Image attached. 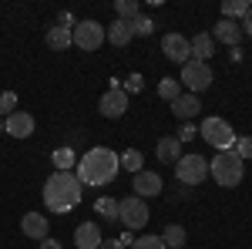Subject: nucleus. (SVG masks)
Returning a JSON list of instances; mask_svg holds the SVG:
<instances>
[{"label": "nucleus", "mask_w": 252, "mask_h": 249, "mask_svg": "<svg viewBox=\"0 0 252 249\" xmlns=\"http://www.w3.org/2000/svg\"><path fill=\"white\" fill-rule=\"evenodd\" d=\"M14 111H17V95H14V91H0V115H14Z\"/></svg>", "instance_id": "obj_30"}, {"label": "nucleus", "mask_w": 252, "mask_h": 249, "mask_svg": "<svg viewBox=\"0 0 252 249\" xmlns=\"http://www.w3.org/2000/svg\"><path fill=\"white\" fill-rule=\"evenodd\" d=\"M131 189H135L138 199H148V195H161L165 182H161V175H158V172H148V169H141V172L135 175V182H131Z\"/></svg>", "instance_id": "obj_11"}, {"label": "nucleus", "mask_w": 252, "mask_h": 249, "mask_svg": "<svg viewBox=\"0 0 252 249\" xmlns=\"http://www.w3.org/2000/svg\"><path fill=\"white\" fill-rule=\"evenodd\" d=\"M118 158H121V169H128L131 175H138V172H141V165H145V155L138 152V148H128V152L118 155Z\"/></svg>", "instance_id": "obj_24"}, {"label": "nucleus", "mask_w": 252, "mask_h": 249, "mask_svg": "<svg viewBox=\"0 0 252 249\" xmlns=\"http://www.w3.org/2000/svg\"><path fill=\"white\" fill-rule=\"evenodd\" d=\"M232 152L239 155V158H242V162H249V158H252V135H242V138H235Z\"/></svg>", "instance_id": "obj_29"}, {"label": "nucleus", "mask_w": 252, "mask_h": 249, "mask_svg": "<svg viewBox=\"0 0 252 249\" xmlns=\"http://www.w3.org/2000/svg\"><path fill=\"white\" fill-rule=\"evenodd\" d=\"M178 84H182L189 95H198V91H205V88L212 84V68L202 64V61H189V64H182Z\"/></svg>", "instance_id": "obj_7"}, {"label": "nucleus", "mask_w": 252, "mask_h": 249, "mask_svg": "<svg viewBox=\"0 0 252 249\" xmlns=\"http://www.w3.org/2000/svg\"><path fill=\"white\" fill-rule=\"evenodd\" d=\"M40 249H64L58 243V239H51V236H47V239H40Z\"/></svg>", "instance_id": "obj_36"}, {"label": "nucleus", "mask_w": 252, "mask_h": 249, "mask_svg": "<svg viewBox=\"0 0 252 249\" xmlns=\"http://www.w3.org/2000/svg\"><path fill=\"white\" fill-rule=\"evenodd\" d=\"M198 138H205L215 152H229L239 135L232 132V125H229L225 118H205V121L198 125Z\"/></svg>", "instance_id": "obj_4"}, {"label": "nucleus", "mask_w": 252, "mask_h": 249, "mask_svg": "<svg viewBox=\"0 0 252 249\" xmlns=\"http://www.w3.org/2000/svg\"><path fill=\"white\" fill-rule=\"evenodd\" d=\"M141 88H145V77H141V74H131V77H125V88H121V91L131 98V95H138Z\"/></svg>", "instance_id": "obj_32"}, {"label": "nucleus", "mask_w": 252, "mask_h": 249, "mask_svg": "<svg viewBox=\"0 0 252 249\" xmlns=\"http://www.w3.org/2000/svg\"><path fill=\"white\" fill-rule=\"evenodd\" d=\"M101 249H128L121 239H108V243H101Z\"/></svg>", "instance_id": "obj_37"}, {"label": "nucleus", "mask_w": 252, "mask_h": 249, "mask_svg": "<svg viewBox=\"0 0 252 249\" xmlns=\"http://www.w3.org/2000/svg\"><path fill=\"white\" fill-rule=\"evenodd\" d=\"M158 162H178L182 158V142L175 138V135H168V138H161L158 142Z\"/></svg>", "instance_id": "obj_20"}, {"label": "nucleus", "mask_w": 252, "mask_h": 249, "mask_svg": "<svg viewBox=\"0 0 252 249\" xmlns=\"http://www.w3.org/2000/svg\"><path fill=\"white\" fill-rule=\"evenodd\" d=\"M51 162H54V172H74L78 155H74V148H71V145H61V148H54Z\"/></svg>", "instance_id": "obj_19"}, {"label": "nucleus", "mask_w": 252, "mask_h": 249, "mask_svg": "<svg viewBox=\"0 0 252 249\" xmlns=\"http://www.w3.org/2000/svg\"><path fill=\"white\" fill-rule=\"evenodd\" d=\"M0 132H3V121H0Z\"/></svg>", "instance_id": "obj_38"}, {"label": "nucleus", "mask_w": 252, "mask_h": 249, "mask_svg": "<svg viewBox=\"0 0 252 249\" xmlns=\"http://www.w3.org/2000/svg\"><path fill=\"white\" fill-rule=\"evenodd\" d=\"M47 47H54V51H67V47H74V40H71V31L67 27H47Z\"/></svg>", "instance_id": "obj_21"}, {"label": "nucleus", "mask_w": 252, "mask_h": 249, "mask_svg": "<svg viewBox=\"0 0 252 249\" xmlns=\"http://www.w3.org/2000/svg\"><path fill=\"white\" fill-rule=\"evenodd\" d=\"M178 95H182V84H178V77H161V81H158V98H165V101H175Z\"/></svg>", "instance_id": "obj_25"}, {"label": "nucleus", "mask_w": 252, "mask_h": 249, "mask_svg": "<svg viewBox=\"0 0 252 249\" xmlns=\"http://www.w3.org/2000/svg\"><path fill=\"white\" fill-rule=\"evenodd\" d=\"M58 27L74 31V27H78V17H74V14H67V10H61V14H58Z\"/></svg>", "instance_id": "obj_34"}, {"label": "nucleus", "mask_w": 252, "mask_h": 249, "mask_svg": "<svg viewBox=\"0 0 252 249\" xmlns=\"http://www.w3.org/2000/svg\"><path fill=\"white\" fill-rule=\"evenodd\" d=\"M3 132L14 135V138H31L34 135V115L31 111H14V115L3 121Z\"/></svg>", "instance_id": "obj_12"}, {"label": "nucleus", "mask_w": 252, "mask_h": 249, "mask_svg": "<svg viewBox=\"0 0 252 249\" xmlns=\"http://www.w3.org/2000/svg\"><path fill=\"white\" fill-rule=\"evenodd\" d=\"M185 229L178 226V222H172V226H165V232H161V243H165V249H185Z\"/></svg>", "instance_id": "obj_22"}, {"label": "nucleus", "mask_w": 252, "mask_h": 249, "mask_svg": "<svg viewBox=\"0 0 252 249\" xmlns=\"http://www.w3.org/2000/svg\"><path fill=\"white\" fill-rule=\"evenodd\" d=\"M175 175H178L182 185H202L209 178V158H202V155H195V152L182 155L175 162Z\"/></svg>", "instance_id": "obj_6"}, {"label": "nucleus", "mask_w": 252, "mask_h": 249, "mask_svg": "<svg viewBox=\"0 0 252 249\" xmlns=\"http://www.w3.org/2000/svg\"><path fill=\"white\" fill-rule=\"evenodd\" d=\"M94 209H97V215H104L108 222H118V199H97Z\"/></svg>", "instance_id": "obj_27"}, {"label": "nucleus", "mask_w": 252, "mask_h": 249, "mask_svg": "<svg viewBox=\"0 0 252 249\" xmlns=\"http://www.w3.org/2000/svg\"><path fill=\"white\" fill-rule=\"evenodd\" d=\"M212 40H219V44H229V47H235L239 40H242V27L235 24V20H219L215 24V34H212Z\"/></svg>", "instance_id": "obj_16"}, {"label": "nucleus", "mask_w": 252, "mask_h": 249, "mask_svg": "<svg viewBox=\"0 0 252 249\" xmlns=\"http://www.w3.org/2000/svg\"><path fill=\"white\" fill-rule=\"evenodd\" d=\"M189 44H192V61H202V64H205V61L215 54V40H212V34H205V31L195 34Z\"/></svg>", "instance_id": "obj_18"}, {"label": "nucleus", "mask_w": 252, "mask_h": 249, "mask_svg": "<svg viewBox=\"0 0 252 249\" xmlns=\"http://www.w3.org/2000/svg\"><path fill=\"white\" fill-rule=\"evenodd\" d=\"M118 172H121V158H118L108 145L88 148V152L78 158V165H74V175L81 178V185H91V189L115 182Z\"/></svg>", "instance_id": "obj_1"}, {"label": "nucleus", "mask_w": 252, "mask_h": 249, "mask_svg": "<svg viewBox=\"0 0 252 249\" xmlns=\"http://www.w3.org/2000/svg\"><path fill=\"white\" fill-rule=\"evenodd\" d=\"M148 206H145V199H138V195H125V199H118V222L125 226V229H145V222H148Z\"/></svg>", "instance_id": "obj_5"}, {"label": "nucleus", "mask_w": 252, "mask_h": 249, "mask_svg": "<svg viewBox=\"0 0 252 249\" xmlns=\"http://www.w3.org/2000/svg\"><path fill=\"white\" fill-rule=\"evenodd\" d=\"M239 27H242V31H246V34L252 37V7H249V14L242 17V24H239Z\"/></svg>", "instance_id": "obj_35"}, {"label": "nucleus", "mask_w": 252, "mask_h": 249, "mask_svg": "<svg viewBox=\"0 0 252 249\" xmlns=\"http://www.w3.org/2000/svg\"><path fill=\"white\" fill-rule=\"evenodd\" d=\"M249 7H252L249 0H225V3H222V17L225 20H235V17L242 20L249 14Z\"/></svg>", "instance_id": "obj_23"}, {"label": "nucleus", "mask_w": 252, "mask_h": 249, "mask_svg": "<svg viewBox=\"0 0 252 249\" xmlns=\"http://www.w3.org/2000/svg\"><path fill=\"white\" fill-rule=\"evenodd\" d=\"M175 138H178V142H192V138H198V128H195L192 121H182V128H178Z\"/></svg>", "instance_id": "obj_33"}, {"label": "nucleus", "mask_w": 252, "mask_h": 249, "mask_svg": "<svg viewBox=\"0 0 252 249\" xmlns=\"http://www.w3.org/2000/svg\"><path fill=\"white\" fill-rule=\"evenodd\" d=\"M104 27L97 24V20H78V27L71 31V40H74V47L81 51H97L101 44H104Z\"/></svg>", "instance_id": "obj_8"}, {"label": "nucleus", "mask_w": 252, "mask_h": 249, "mask_svg": "<svg viewBox=\"0 0 252 249\" xmlns=\"http://www.w3.org/2000/svg\"><path fill=\"white\" fill-rule=\"evenodd\" d=\"M198 111H202V101H198V95H189V91H182V95L172 101V115H175V118H182V121H192Z\"/></svg>", "instance_id": "obj_13"}, {"label": "nucleus", "mask_w": 252, "mask_h": 249, "mask_svg": "<svg viewBox=\"0 0 252 249\" xmlns=\"http://www.w3.org/2000/svg\"><path fill=\"white\" fill-rule=\"evenodd\" d=\"M115 14L121 20H135L141 17V7H138V0H115Z\"/></svg>", "instance_id": "obj_26"}, {"label": "nucleus", "mask_w": 252, "mask_h": 249, "mask_svg": "<svg viewBox=\"0 0 252 249\" xmlns=\"http://www.w3.org/2000/svg\"><path fill=\"white\" fill-rule=\"evenodd\" d=\"M131 27H135V34H138V37H152V34H155V20H152V17H145V14L131 20Z\"/></svg>", "instance_id": "obj_28"}, {"label": "nucleus", "mask_w": 252, "mask_h": 249, "mask_svg": "<svg viewBox=\"0 0 252 249\" xmlns=\"http://www.w3.org/2000/svg\"><path fill=\"white\" fill-rule=\"evenodd\" d=\"M128 249H165V243H161V236H141Z\"/></svg>", "instance_id": "obj_31"}, {"label": "nucleus", "mask_w": 252, "mask_h": 249, "mask_svg": "<svg viewBox=\"0 0 252 249\" xmlns=\"http://www.w3.org/2000/svg\"><path fill=\"white\" fill-rule=\"evenodd\" d=\"M20 232L31 236V239H47V232H51L47 215H40V212H27V215L20 219Z\"/></svg>", "instance_id": "obj_15"}, {"label": "nucleus", "mask_w": 252, "mask_h": 249, "mask_svg": "<svg viewBox=\"0 0 252 249\" xmlns=\"http://www.w3.org/2000/svg\"><path fill=\"white\" fill-rule=\"evenodd\" d=\"M97 111L104 118H121L128 111V95L121 91V88H108L104 95H101V105H97Z\"/></svg>", "instance_id": "obj_10"}, {"label": "nucleus", "mask_w": 252, "mask_h": 249, "mask_svg": "<svg viewBox=\"0 0 252 249\" xmlns=\"http://www.w3.org/2000/svg\"><path fill=\"white\" fill-rule=\"evenodd\" d=\"M104 34H108V40H111V44H115V47H125V44H128V40L135 37V27H131V20H111V24H108V31H104Z\"/></svg>", "instance_id": "obj_17"}, {"label": "nucleus", "mask_w": 252, "mask_h": 249, "mask_svg": "<svg viewBox=\"0 0 252 249\" xmlns=\"http://www.w3.org/2000/svg\"><path fill=\"white\" fill-rule=\"evenodd\" d=\"M84 185L74 172H54L44 182V206L51 212H71L81 206Z\"/></svg>", "instance_id": "obj_2"}, {"label": "nucleus", "mask_w": 252, "mask_h": 249, "mask_svg": "<svg viewBox=\"0 0 252 249\" xmlns=\"http://www.w3.org/2000/svg\"><path fill=\"white\" fill-rule=\"evenodd\" d=\"M209 175L215 178V185L222 189H235L246 178V162L229 148V152H215V158L209 162Z\"/></svg>", "instance_id": "obj_3"}, {"label": "nucleus", "mask_w": 252, "mask_h": 249, "mask_svg": "<svg viewBox=\"0 0 252 249\" xmlns=\"http://www.w3.org/2000/svg\"><path fill=\"white\" fill-rule=\"evenodd\" d=\"M161 51H165V58L175 61V64H189L192 61V44L185 34H165L161 37Z\"/></svg>", "instance_id": "obj_9"}, {"label": "nucleus", "mask_w": 252, "mask_h": 249, "mask_svg": "<svg viewBox=\"0 0 252 249\" xmlns=\"http://www.w3.org/2000/svg\"><path fill=\"white\" fill-rule=\"evenodd\" d=\"M74 243L78 249H101V226L97 222H81L78 229H74Z\"/></svg>", "instance_id": "obj_14"}]
</instances>
